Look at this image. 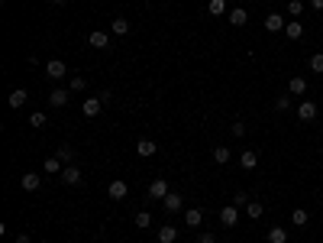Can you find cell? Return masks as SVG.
<instances>
[{
	"instance_id": "cell-1",
	"label": "cell",
	"mask_w": 323,
	"mask_h": 243,
	"mask_svg": "<svg viewBox=\"0 0 323 243\" xmlns=\"http://www.w3.org/2000/svg\"><path fill=\"white\" fill-rule=\"evenodd\" d=\"M46 78L62 81V78H68V65L62 62V58H52V62H46Z\"/></svg>"
},
{
	"instance_id": "cell-2",
	"label": "cell",
	"mask_w": 323,
	"mask_h": 243,
	"mask_svg": "<svg viewBox=\"0 0 323 243\" xmlns=\"http://www.w3.org/2000/svg\"><path fill=\"white\" fill-rule=\"evenodd\" d=\"M107 195H110V201H123V198L129 195V185H126L123 178H113L110 188H107Z\"/></svg>"
},
{
	"instance_id": "cell-3",
	"label": "cell",
	"mask_w": 323,
	"mask_h": 243,
	"mask_svg": "<svg viewBox=\"0 0 323 243\" xmlns=\"http://www.w3.org/2000/svg\"><path fill=\"white\" fill-rule=\"evenodd\" d=\"M298 120H301V124L317 120V104H313V101H301V104H298Z\"/></svg>"
},
{
	"instance_id": "cell-4",
	"label": "cell",
	"mask_w": 323,
	"mask_h": 243,
	"mask_svg": "<svg viewBox=\"0 0 323 243\" xmlns=\"http://www.w3.org/2000/svg\"><path fill=\"white\" fill-rule=\"evenodd\" d=\"M165 195H168V181H165V178L149 181V198H152V201H165Z\"/></svg>"
},
{
	"instance_id": "cell-5",
	"label": "cell",
	"mask_w": 323,
	"mask_h": 243,
	"mask_svg": "<svg viewBox=\"0 0 323 243\" xmlns=\"http://www.w3.org/2000/svg\"><path fill=\"white\" fill-rule=\"evenodd\" d=\"M162 207H165L168 214H174V211H181V207H185V198H181L178 192H168V195H165V201H162Z\"/></svg>"
},
{
	"instance_id": "cell-6",
	"label": "cell",
	"mask_w": 323,
	"mask_h": 243,
	"mask_svg": "<svg viewBox=\"0 0 323 243\" xmlns=\"http://www.w3.org/2000/svg\"><path fill=\"white\" fill-rule=\"evenodd\" d=\"M220 221H223V227H236V221H239V207H236V204H226L223 211H220Z\"/></svg>"
},
{
	"instance_id": "cell-7",
	"label": "cell",
	"mask_w": 323,
	"mask_h": 243,
	"mask_svg": "<svg viewBox=\"0 0 323 243\" xmlns=\"http://www.w3.org/2000/svg\"><path fill=\"white\" fill-rule=\"evenodd\" d=\"M58 178H62L65 185H71V188H75V185H81V169H78V166H65Z\"/></svg>"
},
{
	"instance_id": "cell-8",
	"label": "cell",
	"mask_w": 323,
	"mask_h": 243,
	"mask_svg": "<svg viewBox=\"0 0 323 243\" xmlns=\"http://www.w3.org/2000/svg\"><path fill=\"white\" fill-rule=\"evenodd\" d=\"M68 98H71V88H55L49 94V104H52V107H65Z\"/></svg>"
},
{
	"instance_id": "cell-9",
	"label": "cell",
	"mask_w": 323,
	"mask_h": 243,
	"mask_svg": "<svg viewBox=\"0 0 323 243\" xmlns=\"http://www.w3.org/2000/svg\"><path fill=\"white\" fill-rule=\"evenodd\" d=\"M284 26H288V23H284L281 13H268V16H265V29H268V33H284Z\"/></svg>"
},
{
	"instance_id": "cell-10",
	"label": "cell",
	"mask_w": 323,
	"mask_h": 243,
	"mask_svg": "<svg viewBox=\"0 0 323 243\" xmlns=\"http://www.w3.org/2000/svg\"><path fill=\"white\" fill-rule=\"evenodd\" d=\"M288 91H291L294 98H301V94H307V78H304V75H294L291 81H288Z\"/></svg>"
},
{
	"instance_id": "cell-11",
	"label": "cell",
	"mask_w": 323,
	"mask_h": 243,
	"mask_svg": "<svg viewBox=\"0 0 323 243\" xmlns=\"http://www.w3.org/2000/svg\"><path fill=\"white\" fill-rule=\"evenodd\" d=\"M87 42H91L94 49H110V36H107L103 29H94L91 36H87Z\"/></svg>"
},
{
	"instance_id": "cell-12",
	"label": "cell",
	"mask_w": 323,
	"mask_h": 243,
	"mask_svg": "<svg viewBox=\"0 0 323 243\" xmlns=\"http://www.w3.org/2000/svg\"><path fill=\"white\" fill-rule=\"evenodd\" d=\"M20 185H23V192H36V188L42 185V178L36 175V172H23V178H20Z\"/></svg>"
},
{
	"instance_id": "cell-13",
	"label": "cell",
	"mask_w": 323,
	"mask_h": 243,
	"mask_svg": "<svg viewBox=\"0 0 323 243\" xmlns=\"http://www.w3.org/2000/svg\"><path fill=\"white\" fill-rule=\"evenodd\" d=\"M81 110H84V117H97L100 110H103V101H100V98H87Z\"/></svg>"
},
{
	"instance_id": "cell-14",
	"label": "cell",
	"mask_w": 323,
	"mask_h": 243,
	"mask_svg": "<svg viewBox=\"0 0 323 243\" xmlns=\"http://www.w3.org/2000/svg\"><path fill=\"white\" fill-rule=\"evenodd\" d=\"M239 166H242V169H256V166H259V153H256V149H242Z\"/></svg>"
},
{
	"instance_id": "cell-15",
	"label": "cell",
	"mask_w": 323,
	"mask_h": 243,
	"mask_svg": "<svg viewBox=\"0 0 323 243\" xmlns=\"http://www.w3.org/2000/svg\"><path fill=\"white\" fill-rule=\"evenodd\" d=\"M136 153L142 156V159H149V156H155V153H159V146H155L152 140H139V143H136Z\"/></svg>"
},
{
	"instance_id": "cell-16",
	"label": "cell",
	"mask_w": 323,
	"mask_h": 243,
	"mask_svg": "<svg viewBox=\"0 0 323 243\" xmlns=\"http://www.w3.org/2000/svg\"><path fill=\"white\" fill-rule=\"evenodd\" d=\"M174 240H178V227H171V224L159 227V243H174Z\"/></svg>"
},
{
	"instance_id": "cell-17",
	"label": "cell",
	"mask_w": 323,
	"mask_h": 243,
	"mask_svg": "<svg viewBox=\"0 0 323 243\" xmlns=\"http://www.w3.org/2000/svg\"><path fill=\"white\" fill-rule=\"evenodd\" d=\"M284 36H288V39H301V36H304V23H301V20H291V23L284 26Z\"/></svg>"
},
{
	"instance_id": "cell-18",
	"label": "cell",
	"mask_w": 323,
	"mask_h": 243,
	"mask_svg": "<svg viewBox=\"0 0 323 243\" xmlns=\"http://www.w3.org/2000/svg\"><path fill=\"white\" fill-rule=\"evenodd\" d=\"M200 221H204V211H200V207H188V211H185V224H188V227H197Z\"/></svg>"
},
{
	"instance_id": "cell-19",
	"label": "cell",
	"mask_w": 323,
	"mask_h": 243,
	"mask_svg": "<svg viewBox=\"0 0 323 243\" xmlns=\"http://www.w3.org/2000/svg\"><path fill=\"white\" fill-rule=\"evenodd\" d=\"M226 20H230L233 26H246V20H249V13L242 10V7H236V10H230V13H226Z\"/></svg>"
},
{
	"instance_id": "cell-20",
	"label": "cell",
	"mask_w": 323,
	"mask_h": 243,
	"mask_svg": "<svg viewBox=\"0 0 323 243\" xmlns=\"http://www.w3.org/2000/svg\"><path fill=\"white\" fill-rule=\"evenodd\" d=\"M262 214H265V204H262V201H249V204H246V218H249V221H259Z\"/></svg>"
},
{
	"instance_id": "cell-21",
	"label": "cell",
	"mask_w": 323,
	"mask_h": 243,
	"mask_svg": "<svg viewBox=\"0 0 323 243\" xmlns=\"http://www.w3.org/2000/svg\"><path fill=\"white\" fill-rule=\"evenodd\" d=\"M26 98H29V94H26L23 88H16V91H10V98H7V104H10V107L16 110V107H23V104H26Z\"/></svg>"
},
{
	"instance_id": "cell-22",
	"label": "cell",
	"mask_w": 323,
	"mask_h": 243,
	"mask_svg": "<svg viewBox=\"0 0 323 243\" xmlns=\"http://www.w3.org/2000/svg\"><path fill=\"white\" fill-rule=\"evenodd\" d=\"M55 156L65 162V166H75V149H71L68 143H65V146H58V149H55Z\"/></svg>"
},
{
	"instance_id": "cell-23",
	"label": "cell",
	"mask_w": 323,
	"mask_h": 243,
	"mask_svg": "<svg viewBox=\"0 0 323 243\" xmlns=\"http://www.w3.org/2000/svg\"><path fill=\"white\" fill-rule=\"evenodd\" d=\"M268 243H288V230L284 227H268Z\"/></svg>"
},
{
	"instance_id": "cell-24",
	"label": "cell",
	"mask_w": 323,
	"mask_h": 243,
	"mask_svg": "<svg viewBox=\"0 0 323 243\" xmlns=\"http://www.w3.org/2000/svg\"><path fill=\"white\" fill-rule=\"evenodd\" d=\"M207 13H210V16H223L226 13V0H207Z\"/></svg>"
},
{
	"instance_id": "cell-25",
	"label": "cell",
	"mask_w": 323,
	"mask_h": 243,
	"mask_svg": "<svg viewBox=\"0 0 323 243\" xmlns=\"http://www.w3.org/2000/svg\"><path fill=\"white\" fill-rule=\"evenodd\" d=\"M110 29L117 33V36H126V33H129V20H123V16H117V20L110 23Z\"/></svg>"
},
{
	"instance_id": "cell-26",
	"label": "cell",
	"mask_w": 323,
	"mask_h": 243,
	"mask_svg": "<svg viewBox=\"0 0 323 243\" xmlns=\"http://www.w3.org/2000/svg\"><path fill=\"white\" fill-rule=\"evenodd\" d=\"M62 166H65V162L58 159V156H49V159H46V172H49V175H55V172H62Z\"/></svg>"
},
{
	"instance_id": "cell-27",
	"label": "cell",
	"mask_w": 323,
	"mask_h": 243,
	"mask_svg": "<svg viewBox=\"0 0 323 243\" xmlns=\"http://www.w3.org/2000/svg\"><path fill=\"white\" fill-rule=\"evenodd\" d=\"M213 162L226 166V162H230V149H226V146H213Z\"/></svg>"
},
{
	"instance_id": "cell-28",
	"label": "cell",
	"mask_w": 323,
	"mask_h": 243,
	"mask_svg": "<svg viewBox=\"0 0 323 243\" xmlns=\"http://www.w3.org/2000/svg\"><path fill=\"white\" fill-rule=\"evenodd\" d=\"M307 221H310V214L304 211V207H298V211L291 214V224H298V227H307Z\"/></svg>"
},
{
	"instance_id": "cell-29",
	"label": "cell",
	"mask_w": 323,
	"mask_h": 243,
	"mask_svg": "<svg viewBox=\"0 0 323 243\" xmlns=\"http://www.w3.org/2000/svg\"><path fill=\"white\" fill-rule=\"evenodd\" d=\"M136 227H152V214L149 211H136Z\"/></svg>"
},
{
	"instance_id": "cell-30",
	"label": "cell",
	"mask_w": 323,
	"mask_h": 243,
	"mask_svg": "<svg viewBox=\"0 0 323 243\" xmlns=\"http://www.w3.org/2000/svg\"><path fill=\"white\" fill-rule=\"evenodd\" d=\"M29 127L32 130H42V127H46V114H39V110H36V114L29 117Z\"/></svg>"
},
{
	"instance_id": "cell-31",
	"label": "cell",
	"mask_w": 323,
	"mask_h": 243,
	"mask_svg": "<svg viewBox=\"0 0 323 243\" xmlns=\"http://www.w3.org/2000/svg\"><path fill=\"white\" fill-rule=\"evenodd\" d=\"M249 201H252L249 192H236V195H233V204H236V207H246Z\"/></svg>"
},
{
	"instance_id": "cell-32",
	"label": "cell",
	"mask_w": 323,
	"mask_h": 243,
	"mask_svg": "<svg viewBox=\"0 0 323 243\" xmlns=\"http://www.w3.org/2000/svg\"><path fill=\"white\" fill-rule=\"evenodd\" d=\"M288 13H291V16H301V13H304V4H301V0H288Z\"/></svg>"
},
{
	"instance_id": "cell-33",
	"label": "cell",
	"mask_w": 323,
	"mask_h": 243,
	"mask_svg": "<svg viewBox=\"0 0 323 243\" xmlns=\"http://www.w3.org/2000/svg\"><path fill=\"white\" fill-rule=\"evenodd\" d=\"M68 88H71V91H84V88H87V81H84L81 75H75L71 81H68Z\"/></svg>"
},
{
	"instance_id": "cell-34",
	"label": "cell",
	"mask_w": 323,
	"mask_h": 243,
	"mask_svg": "<svg viewBox=\"0 0 323 243\" xmlns=\"http://www.w3.org/2000/svg\"><path fill=\"white\" fill-rule=\"evenodd\" d=\"M275 110H278V114L291 110V98H275Z\"/></svg>"
},
{
	"instance_id": "cell-35",
	"label": "cell",
	"mask_w": 323,
	"mask_h": 243,
	"mask_svg": "<svg viewBox=\"0 0 323 243\" xmlns=\"http://www.w3.org/2000/svg\"><path fill=\"white\" fill-rule=\"evenodd\" d=\"M310 72H320L323 75V55L317 52V55H310Z\"/></svg>"
},
{
	"instance_id": "cell-36",
	"label": "cell",
	"mask_w": 323,
	"mask_h": 243,
	"mask_svg": "<svg viewBox=\"0 0 323 243\" xmlns=\"http://www.w3.org/2000/svg\"><path fill=\"white\" fill-rule=\"evenodd\" d=\"M230 130H233V136H246V124H242V120H236Z\"/></svg>"
},
{
	"instance_id": "cell-37",
	"label": "cell",
	"mask_w": 323,
	"mask_h": 243,
	"mask_svg": "<svg viewBox=\"0 0 323 243\" xmlns=\"http://www.w3.org/2000/svg\"><path fill=\"white\" fill-rule=\"evenodd\" d=\"M197 243H217V237H213V233H200Z\"/></svg>"
},
{
	"instance_id": "cell-38",
	"label": "cell",
	"mask_w": 323,
	"mask_h": 243,
	"mask_svg": "<svg viewBox=\"0 0 323 243\" xmlns=\"http://www.w3.org/2000/svg\"><path fill=\"white\" fill-rule=\"evenodd\" d=\"M16 243H32V237H26V233H20V237H16Z\"/></svg>"
},
{
	"instance_id": "cell-39",
	"label": "cell",
	"mask_w": 323,
	"mask_h": 243,
	"mask_svg": "<svg viewBox=\"0 0 323 243\" xmlns=\"http://www.w3.org/2000/svg\"><path fill=\"white\" fill-rule=\"evenodd\" d=\"M313 4V10H323V0H310Z\"/></svg>"
},
{
	"instance_id": "cell-40",
	"label": "cell",
	"mask_w": 323,
	"mask_h": 243,
	"mask_svg": "<svg viewBox=\"0 0 323 243\" xmlns=\"http://www.w3.org/2000/svg\"><path fill=\"white\" fill-rule=\"evenodd\" d=\"M49 4H65V0H49Z\"/></svg>"
},
{
	"instance_id": "cell-41",
	"label": "cell",
	"mask_w": 323,
	"mask_h": 243,
	"mask_svg": "<svg viewBox=\"0 0 323 243\" xmlns=\"http://www.w3.org/2000/svg\"><path fill=\"white\" fill-rule=\"evenodd\" d=\"M233 4H242V0H233Z\"/></svg>"
},
{
	"instance_id": "cell-42",
	"label": "cell",
	"mask_w": 323,
	"mask_h": 243,
	"mask_svg": "<svg viewBox=\"0 0 323 243\" xmlns=\"http://www.w3.org/2000/svg\"><path fill=\"white\" fill-rule=\"evenodd\" d=\"M91 4H97V0H91Z\"/></svg>"
},
{
	"instance_id": "cell-43",
	"label": "cell",
	"mask_w": 323,
	"mask_h": 243,
	"mask_svg": "<svg viewBox=\"0 0 323 243\" xmlns=\"http://www.w3.org/2000/svg\"><path fill=\"white\" fill-rule=\"evenodd\" d=\"M272 4H278V0H272Z\"/></svg>"
},
{
	"instance_id": "cell-44",
	"label": "cell",
	"mask_w": 323,
	"mask_h": 243,
	"mask_svg": "<svg viewBox=\"0 0 323 243\" xmlns=\"http://www.w3.org/2000/svg\"><path fill=\"white\" fill-rule=\"evenodd\" d=\"M320 81H323V75H320Z\"/></svg>"
}]
</instances>
